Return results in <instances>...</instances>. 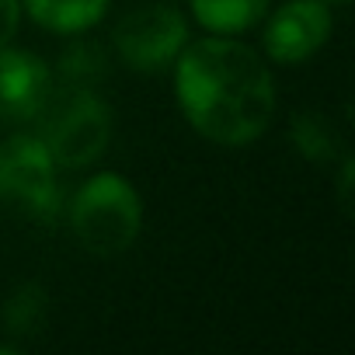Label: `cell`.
Instances as JSON below:
<instances>
[{"label": "cell", "instance_id": "6da1fadb", "mask_svg": "<svg viewBox=\"0 0 355 355\" xmlns=\"http://www.w3.org/2000/svg\"><path fill=\"white\" fill-rule=\"evenodd\" d=\"M178 101L206 139L241 146L272 122L275 87L261 56L248 46L206 39L178 53Z\"/></svg>", "mask_w": 355, "mask_h": 355}, {"label": "cell", "instance_id": "7a4b0ae2", "mask_svg": "<svg viewBox=\"0 0 355 355\" xmlns=\"http://www.w3.org/2000/svg\"><path fill=\"white\" fill-rule=\"evenodd\" d=\"M143 223V206L136 189L119 174H98L77 192L70 209V227L91 254L125 251Z\"/></svg>", "mask_w": 355, "mask_h": 355}, {"label": "cell", "instance_id": "3957f363", "mask_svg": "<svg viewBox=\"0 0 355 355\" xmlns=\"http://www.w3.org/2000/svg\"><path fill=\"white\" fill-rule=\"evenodd\" d=\"M56 196V160L42 136H11L0 143V199L53 216Z\"/></svg>", "mask_w": 355, "mask_h": 355}, {"label": "cell", "instance_id": "277c9868", "mask_svg": "<svg viewBox=\"0 0 355 355\" xmlns=\"http://www.w3.org/2000/svg\"><path fill=\"white\" fill-rule=\"evenodd\" d=\"M108 132H112L108 108L91 91H73L53 112L49 129H46L42 139H46V146H49L56 164L84 167V164L101 157V150L108 146Z\"/></svg>", "mask_w": 355, "mask_h": 355}, {"label": "cell", "instance_id": "5b68a950", "mask_svg": "<svg viewBox=\"0 0 355 355\" xmlns=\"http://www.w3.org/2000/svg\"><path fill=\"white\" fill-rule=\"evenodd\" d=\"M185 39H189L185 18L167 4L139 8L129 18H122V25L115 28V49L136 70L167 67L185 49Z\"/></svg>", "mask_w": 355, "mask_h": 355}, {"label": "cell", "instance_id": "8992f818", "mask_svg": "<svg viewBox=\"0 0 355 355\" xmlns=\"http://www.w3.org/2000/svg\"><path fill=\"white\" fill-rule=\"evenodd\" d=\"M331 35V15L320 0H289L265 28L268 56L279 63H300L313 56Z\"/></svg>", "mask_w": 355, "mask_h": 355}, {"label": "cell", "instance_id": "52a82bcc", "mask_svg": "<svg viewBox=\"0 0 355 355\" xmlns=\"http://www.w3.org/2000/svg\"><path fill=\"white\" fill-rule=\"evenodd\" d=\"M53 80L42 60L32 53L0 49V125H18L39 115L49 101Z\"/></svg>", "mask_w": 355, "mask_h": 355}, {"label": "cell", "instance_id": "ba28073f", "mask_svg": "<svg viewBox=\"0 0 355 355\" xmlns=\"http://www.w3.org/2000/svg\"><path fill=\"white\" fill-rule=\"evenodd\" d=\"M25 8L42 28L70 35L91 28L108 11V0H25Z\"/></svg>", "mask_w": 355, "mask_h": 355}, {"label": "cell", "instance_id": "9c48e42d", "mask_svg": "<svg viewBox=\"0 0 355 355\" xmlns=\"http://www.w3.org/2000/svg\"><path fill=\"white\" fill-rule=\"evenodd\" d=\"M192 11L199 25L216 35H237L258 25L268 11V0H192Z\"/></svg>", "mask_w": 355, "mask_h": 355}, {"label": "cell", "instance_id": "30bf717a", "mask_svg": "<svg viewBox=\"0 0 355 355\" xmlns=\"http://www.w3.org/2000/svg\"><path fill=\"white\" fill-rule=\"evenodd\" d=\"M293 139H296V146H300L310 160H317V164L334 160V157L341 153V139H338L334 125H331L327 119H320V115H296V119H293Z\"/></svg>", "mask_w": 355, "mask_h": 355}, {"label": "cell", "instance_id": "8fae6325", "mask_svg": "<svg viewBox=\"0 0 355 355\" xmlns=\"http://www.w3.org/2000/svg\"><path fill=\"white\" fill-rule=\"evenodd\" d=\"M46 310H49V300L42 293V286L35 282H25L21 289H15V296L8 300L4 306V324L8 331L15 334H35L46 320Z\"/></svg>", "mask_w": 355, "mask_h": 355}, {"label": "cell", "instance_id": "7c38bea8", "mask_svg": "<svg viewBox=\"0 0 355 355\" xmlns=\"http://www.w3.org/2000/svg\"><path fill=\"white\" fill-rule=\"evenodd\" d=\"M105 60L94 53V46H73L67 56H63V77L70 80H94V73H101Z\"/></svg>", "mask_w": 355, "mask_h": 355}, {"label": "cell", "instance_id": "4fadbf2b", "mask_svg": "<svg viewBox=\"0 0 355 355\" xmlns=\"http://www.w3.org/2000/svg\"><path fill=\"white\" fill-rule=\"evenodd\" d=\"M18 32V0H0V49Z\"/></svg>", "mask_w": 355, "mask_h": 355}]
</instances>
